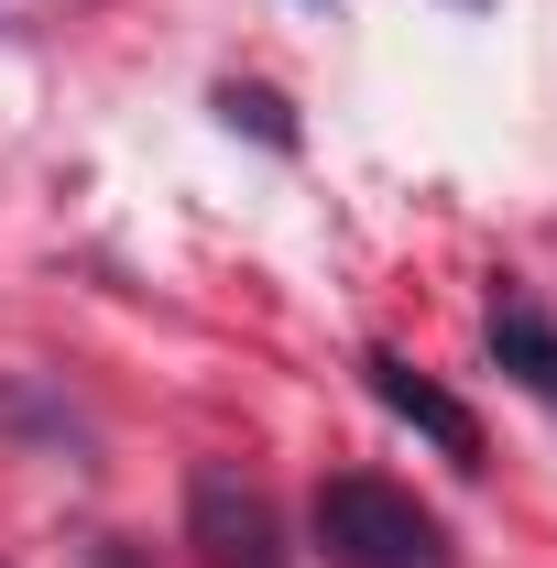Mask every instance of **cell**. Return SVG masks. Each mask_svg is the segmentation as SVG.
Here are the masks:
<instances>
[{"label":"cell","mask_w":557,"mask_h":568,"mask_svg":"<svg viewBox=\"0 0 557 568\" xmlns=\"http://www.w3.org/2000/svg\"><path fill=\"white\" fill-rule=\"evenodd\" d=\"M317 547H328L340 568H459L448 525H437L416 493L372 481V470H340V481H317Z\"/></svg>","instance_id":"1"},{"label":"cell","mask_w":557,"mask_h":568,"mask_svg":"<svg viewBox=\"0 0 557 568\" xmlns=\"http://www.w3.org/2000/svg\"><path fill=\"white\" fill-rule=\"evenodd\" d=\"M186 536H198V558H209V568H284L274 503L252 493L230 459H209V470L186 481Z\"/></svg>","instance_id":"2"},{"label":"cell","mask_w":557,"mask_h":568,"mask_svg":"<svg viewBox=\"0 0 557 568\" xmlns=\"http://www.w3.org/2000/svg\"><path fill=\"white\" fill-rule=\"evenodd\" d=\"M361 383H372V394H383L394 416L416 426V437H437V448H448L459 470H482V416H470V405H459L448 383H426L416 361H394V351H372V361H361Z\"/></svg>","instance_id":"3"},{"label":"cell","mask_w":557,"mask_h":568,"mask_svg":"<svg viewBox=\"0 0 557 568\" xmlns=\"http://www.w3.org/2000/svg\"><path fill=\"white\" fill-rule=\"evenodd\" d=\"M492 372L557 405V328L536 317V306H492Z\"/></svg>","instance_id":"4"},{"label":"cell","mask_w":557,"mask_h":568,"mask_svg":"<svg viewBox=\"0 0 557 568\" xmlns=\"http://www.w3.org/2000/svg\"><path fill=\"white\" fill-rule=\"evenodd\" d=\"M230 121H252L263 142H295V121H284V99H263V88H230Z\"/></svg>","instance_id":"5"}]
</instances>
